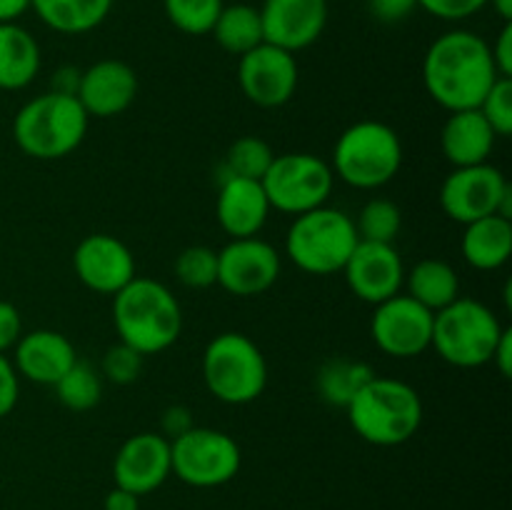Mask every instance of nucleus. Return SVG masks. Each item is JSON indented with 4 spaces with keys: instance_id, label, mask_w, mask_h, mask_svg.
Segmentation results:
<instances>
[{
    "instance_id": "1",
    "label": "nucleus",
    "mask_w": 512,
    "mask_h": 510,
    "mask_svg": "<svg viewBox=\"0 0 512 510\" xmlns=\"http://www.w3.org/2000/svg\"><path fill=\"white\" fill-rule=\"evenodd\" d=\"M498 78L490 43L473 30L438 35L423 58L425 90L448 113L478 108Z\"/></svg>"
},
{
    "instance_id": "2",
    "label": "nucleus",
    "mask_w": 512,
    "mask_h": 510,
    "mask_svg": "<svg viewBox=\"0 0 512 510\" xmlns=\"http://www.w3.org/2000/svg\"><path fill=\"white\" fill-rule=\"evenodd\" d=\"M113 325L120 343L140 355H158L173 348L183 333V308L168 285L135 275L113 295Z\"/></svg>"
},
{
    "instance_id": "3",
    "label": "nucleus",
    "mask_w": 512,
    "mask_h": 510,
    "mask_svg": "<svg viewBox=\"0 0 512 510\" xmlns=\"http://www.w3.org/2000/svg\"><path fill=\"white\" fill-rule=\"evenodd\" d=\"M348 420L355 433L378 448L408 443L423 425V400L405 380L373 375L348 403Z\"/></svg>"
},
{
    "instance_id": "4",
    "label": "nucleus",
    "mask_w": 512,
    "mask_h": 510,
    "mask_svg": "<svg viewBox=\"0 0 512 510\" xmlns=\"http://www.w3.org/2000/svg\"><path fill=\"white\" fill-rule=\"evenodd\" d=\"M88 123L90 115L75 95L48 90L15 113L13 140L28 158L60 160L80 148Z\"/></svg>"
},
{
    "instance_id": "5",
    "label": "nucleus",
    "mask_w": 512,
    "mask_h": 510,
    "mask_svg": "<svg viewBox=\"0 0 512 510\" xmlns=\"http://www.w3.org/2000/svg\"><path fill=\"white\" fill-rule=\"evenodd\" d=\"M403 165V143L383 120H358L338 135L333 148L335 178L358 190L388 185Z\"/></svg>"
},
{
    "instance_id": "6",
    "label": "nucleus",
    "mask_w": 512,
    "mask_h": 510,
    "mask_svg": "<svg viewBox=\"0 0 512 510\" xmlns=\"http://www.w3.org/2000/svg\"><path fill=\"white\" fill-rule=\"evenodd\" d=\"M200 373L208 393L225 405H248L268 388V360L245 333L228 330L205 345Z\"/></svg>"
},
{
    "instance_id": "7",
    "label": "nucleus",
    "mask_w": 512,
    "mask_h": 510,
    "mask_svg": "<svg viewBox=\"0 0 512 510\" xmlns=\"http://www.w3.org/2000/svg\"><path fill=\"white\" fill-rule=\"evenodd\" d=\"M358 240V230L348 213L320 205L295 215L285 235V253L303 273L333 275L345 268Z\"/></svg>"
},
{
    "instance_id": "8",
    "label": "nucleus",
    "mask_w": 512,
    "mask_h": 510,
    "mask_svg": "<svg viewBox=\"0 0 512 510\" xmlns=\"http://www.w3.org/2000/svg\"><path fill=\"white\" fill-rule=\"evenodd\" d=\"M503 330V323L488 305L460 295L433 315L430 348L455 368H480L493 360Z\"/></svg>"
},
{
    "instance_id": "9",
    "label": "nucleus",
    "mask_w": 512,
    "mask_h": 510,
    "mask_svg": "<svg viewBox=\"0 0 512 510\" xmlns=\"http://www.w3.org/2000/svg\"><path fill=\"white\" fill-rule=\"evenodd\" d=\"M270 208L285 215H303L320 208L333 195L335 175L328 160L313 153L275 155L260 180Z\"/></svg>"
},
{
    "instance_id": "10",
    "label": "nucleus",
    "mask_w": 512,
    "mask_h": 510,
    "mask_svg": "<svg viewBox=\"0 0 512 510\" xmlns=\"http://www.w3.org/2000/svg\"><path fill=\"white\" fill-rule=\"evenodd\" d=\"M243 465V453L233 435L193 425L170 440V475L193 488H218L230 483Z\"/></svg>"
},
{
    "instance_id": "11",
    "label": "nucleus",
    "mask_w": 512,
    "mask_h": 510,
    "mask_svg": "<svg viewBox=\"0 0 512 510\" xmlns=\"http://www.w3.org/2000/svg\"><path fill=\"white\" fill-rule=\"evenodd\" d=\"M440 208L460 225L488 215L512 220V185L503 170L490 163L453 168L440 185Z\"/></svg>"
},
{
    "instance_id": "12",
    "label": "nucleus",
    "mask_w": 512,
    "mask_h": 510,
    "mask_svg": "<svg viewBox=\"0 0 512 510\" xmlns=\"http://www.w3.org/2000/svg\"><path fill=\"white\" fill-rule=\"evenodd\" d=\"M433 315L435 313H430L408 293L393 295L375 305L373 320H370L373 343L378 345L380 353L390 355V358H418L425 350H430Z\"/></svg>"
},
{
    "instance_id": "13",
    "label": "nucleus",
    "mask_w": 512,
    "mask_h": 510,
    "mask_svg": "<svg viewBox=\"0 0 512 510\" xmlns=\"http://www.w3.org/2000/svg\"><path fill=\"white\" fill-rule=\"evenodd\" d=\"M283 260L268 243L253 238H233L223 250H218V283L225 293L235 298H255L278 283Z\"/></svg>"
},
{
    "instance_id": "14",
    "label": "nucleus",
    "mask_w": 512,
    "mask_h": 510,
    "mask_svg": "<svg viewBox=\"0 0 512 510\" xmlns=\"http://www.w3.org/2000/svg\"><path fill=\"white\" fill-rule=\"evenodd\" d=\"M298 60L278 45L260 43L238 63V85L245 98L258 108H280L298 90Z\"/></svg>"
},
{
    "instance_id": "15",
    "label": "nucleus",
    "mask_w": 512,
    "mask_h": 510,
    "mask_svg": "<svg viewBox=\"0 0 512 510\" xmlns=\"http://www.w3.org/2000/svg\"><path fill=\"white\" fill-rule=\"evenodd\" d=\"M345 283L355 298L378 305L403 290L405 263L393 243H368L358 240L345 268Z\"/></svg>"
},
{
    "instance_id": "16",
    "label": "nucleus",
    "mask_w": 512,
    "mask_h": 510,
    "mask_svg": "<svg viewBox=\"0 0 512 510\" xmlns=\"http://www.w3.org/2000/svg\"><path fill=\"white\" fill-rule=\"evenodd\" d=\"M73 270L85 288L113 298L135 278L133 250L115 235H85L73 250Z\"/></svg>"
},
{
    "instance_id": "17",
    "label": "nucleus",
    "mask_w": 512,
    "mask_h": 510,
    "mask_svg": "<svg viewBox=\"0 0 512 510\" xmlns=\"http://www.w3.org/2000/svg\"><path fill=\"white\" fill-rule=\"evenodd\" d=\"M258 10L265 43L293 55L318 43L328 25V0H265Z\"/></svg>"
},
{
    "instance_id": "18",
    "label": "nucleus",
    "mask_w": 512,
    "mask_h": 510,
    "mask_svg": "<svg viewBox=\"0 0 512 510\" xmlns=\"http://www.w3.org/2000/svg\"><path fill=\"white\" fill-rule=\"evenodd\" d=\"M170 478V440L160 433L130 435L113 458V480L118 488L140 498L158 490Z\"/></svg>"
},
{
    "instance_id": "19",
    "label": "nucleus",
    "mask_w": 512,
    "mask_h": 510,
    "mask_svg": "<svg viewBox=\"0 0 512 510\" xmlns=\"http://www.w3.org/2000/svg\"><path fill=\"white\" fill-rule=\"evenodd\" d=\"M138 95V75L125 60L105 58L80 73L75 98L90 118H115L123 115Z\"/></svg>"
},
{
    "instance_id": "20",
    "label": "nucleus",
    "mask_w": 512,
    "mask_h": 510,
    "mask_svg": "<svg viewBox=\"0 0 512 510\" xmlns=\"http://www.w3.org/2000/svg\"><path fill=\"white\" fill-rule=\"evenodd\" d=\"M73 343L58 330L38 328L20 335L13 348V368L18 378L38 385H55L75 365Z\"/></svg>"
},
{
    "instance_id": "21",
    "label": "nucleus",
    "mask_w": 512,
    "mask_h": 510,
    "mask_svg": "<svg viewBox=\"0 0 512 510\" xmlns=\"http://www.w3.org/2000/svg\"><path fill=\"white\" fill-rule=\"evenodd\" d=\"M270 210L273 208H270L260 180L235 178V175L223 173L218 200H215V215L230 240L258 235L268 223Z\"/></svg>"
},
{
    "instance_id": "22",
    "label": "nucleus",
    "mask_w": 512,
    "mask_h": 510,
    "mask_svg": "<svg viewBox=\"0 0 512 510\" xmlns=\"http://www.w3.org/2000/svg\"><path fill=\"white\" fill-rule=\"evenodd\" d=\"M495 140H498V135L493 133V128L478 108L455 110L440 130V148H443L445 160L453 168L488 163Z\"/></svg>"
},
{
    "instance_id": "23",
    "label": "nucleus",
    "mask_w": 512,
    "mask_h": 510,
    "mask_svg": "<svg viewBox=\"0 0 512 510\" xmlns=\"http://www.w3.org/2000/svg\"><path fill=\"white\" fill-rule=\"evenodd\" d=\"M460 253L470 268L483 273L503 268L512 255V220L488 215L468 223L460 240Z\"/></svg>"
},
{
    "instance_id": "24",
    "label": "nucleus",
    "mask_w": 512,
    "mask_h": 510,
    "mask_svg": "<svg viewBox=\"0 0 512 510\" xmlns=\"http://www.w3.org/2000/svg\"><path fill=\"white\" fill-rule=\"evenodd\" d=\"M43 55L38 40L18 23L0 25V90H23L38 78Z\"/></svg>"
},
{
    "instance_id": "25",
    "label": "nucleus",
    "mask_w": 512,
    "mask_h": 510,
    "mask_svg": "<svg viewBox=\"0 0 512 510\" xmlns=\"http://www.w3.org/2000/svg\"><path fill=\"white\" fill-rule=\"evenodd\" d=\"M40 23L60 35H83L105 23L113 0H30Z\"/></svg>"
},
{
    "instance_id": "26",
    "label": "nucleus",
    "mask_w": 512,
    "mask_h": 510,
    "mask_svg": "<svg viewBox=\"0 0 512 510\" xmlns=\"http://www.w3.org/2000/svg\"><path fill=\"white\" fill-rule=\"evenodd\" d=\"M405 288L413 300L438 313L445 305L460 298V278L450 263L440 258H425L413 265L410 273H405Z\"/></svg>"
},
{
    "instance_id": "27",
    "label": "nucleus",
    "mask_w": 512,
    "mask_h": 510,
    "mask_svg": "<svg viewBox=\"0 0 512 510\" xmlns=\"http://www.w3.org/2000/svg\"><path fill=\"white\" fill-rule=\"evenodd\" d=\"M375 370L363 360L330 358L315 373V388L328 405L348 408L350 400L373 380Z\"/></svg>"
},
{
    "instance_id": "28",
    "label": "nucleus",
    "mask_w": 512,
    "mask_h": 510,
    "mask_svg": "<svg viewBox=\"0 0 512 510\" xmlns=\"http://www.w3.org/2000/svg\"><path fill=\"white\" fill-rule=\"evenodd\" d=\"M213 38L225 53L230 55H245L253 50L255 45L265 43L263 38V20H260V10L253 5L233 3L223 5L218 20L213 25Z\"/></svg>"
},
{
    "instance_id": "29",
    "label": "nucleus",
    "mask_w": 512,
    "mask_h": 510,
    "mask_svg": "<svg viewBox=\"0 0 512 510\" xmlns=\"http://www.w3.org/2000/svg\"><path fill=\"white\" fill-rule=\"evenodd\" d=\"M53 388L58 393L60 403L68 410H75V413L93 410L103 398V378H100L93 365L83 363V360H75L73 368Z\"/></svg>"
},
{
    "instance_id": "30",
    "label": "nucleus",
    "mask_w": 512,
    "mask_h": 510,
    "mask_svg": "<svg viewBox=\"0 0 512 510\" xmlns=\"http://www.w3.org/2000/svg\"><path fill=\"white\" fill-rule=\"evenodd\" d=\"M360 240L368 243H395L400 228H403V213L398 205L388 198H373L360 208L358 218L353 220Z\"/></svg>"
},
{
    "instance_id": "31",
    "label": "nucleus",
    "mask_w": 512,
    "mask_h": 510,
    "mask_svg": "<svg viewBox=\"0 0 512 510\" xmlns=\"http://www.w3.org/2000/svg\"><path fill=\"white\" fill-rule=\"evenodd\" d=\"M273 158L275 153L268 145V140L258 138V135H243V138H238L230 145L223 173L235 175V178L263 180Z\"/></svg>"
},
{
    "instance_id": "32",
    "label": "nucleus",
    "mask_w": 512,
    "mask_h": 510,
    "mask_svg": "<svg viewBox=\"0 0 512 510\" xmlns=\"http://www.w3.org/2000/svg\"><path fill=\"white\" fill-rule=\"evenodd\" d=\"M223 5V0H163L168 20L185 35H208Z\"/></svg>"
},
{
    "instance_id": "33",
    "label": "nucleus",
    "mask_w": 512,
    "mask_h": 510,
    "mask_svg": "<svg viewBox=\"0 0 512 510\" xmlns=\"http://www.w3.org/2000/svg\"><path fill=\"white\" fill-rule=\"evenodd\" d=\"M175 278L185 288L203 290L218 283V250L208 245H190L175 258Z\"/></svg>"
},
{
    "instance_id": "34",
    "label": "nucleus",
    "mask_w": 512,
    "mask_h": 510,
    "mask_svg": "<svg viewBox=\"0 0 512 510\" xmlns=\"http://www.w3.org/2000/svg\"><path fill=\"white\" fill-rule=\"evenodd\" d=\"M483 118L493 128L498 138H510L512 133V78H498L493 88L485 93L483 103L478 105Z\"/></svg>"
},
{
    "instance_id": "35",
    "label": "nucleus",
    "mask_w": 512,
    "mask_h": 510,
    "mask_svg": "<svg viewBox=\"0 0 512 510\" xmlns=\"http://www.w3.org/2000/svg\"><path fill=\"white\" fill-rule=\"evenodd\" d=\"M103 375L115 385H130L138 380V375L143 373V355L138 350H133L130 345L118 343L113 348L105 350L103 355Z\"/></svg>"
},
{
    "instance_id": "36",
    "label": "nucleus",
    "mask_w": 512,
    "mask_h": 510,
    "mask_svg": "<svg viewBox=\"0 0 512 510\" xmlns=\"http://www.w3.org/2000/svg\"><path fill=\"white\" fill-rule=\"evenodd\" d=\"M488 5V0H418V8L430 13L433 18L458 23L478 15Z\"/></svg>"
},
{
    "instance_id": "37",
    "label": "nucleus",
    "mask_w": 512,
    "mask_h": 510,
    "mask_svg": "<svg viewBox=\"0 0 512 510\" xmlns=\"http://www.w3.org/2000/svg\"><path fill=\"white\" fill-rule=\"evenodd\" d=\"M20 398V378L13 368V360L0 353V418L13 413Z\"/></svg>"
},
{
    "instance_id": "38",
    "label": "nucleus",
    "mask_w": 512,
    "mask_h": 510,
    "mask_svg": "<svg viewBox=\"0 0 512 510\" xmlns=\"http://www.w3.org/2000/svg\"><path fill=\"white\" fill-rule=\"evenodd\" d=\"M23 335V318L8 300H0V353H8Z\"/></svg>"
},
{
    "instance_id": "39",
    "label": "nucleus",
    "mask_w": 512,
    "mask_h": 510,
    "mask_svg": "<svg viewBox=\"0 0 512 510\" xmlns=\"http://www.w3.org/2000/svg\"><path fill=\"white\" fill-rule=\"evenodd\" d=\"M368 8L380 23H400L418 8V0H368Z\"/></svg>"
},
{
    "instance_id": "40",
    "label": "nucleus",
    "mask_w": 512,
    "mask_h": 510,
    "mask_svg": "<svg viewBox=\"0 0 512 510\" xmlns=\"http://www.w3.org/2000/svg\"><path fill=\"white\" fill-rule=\"evenodd\" d=\"M490 55L500 78H512V23H503L498 40L490 45Z\"/></svg>"
},
{
    "instance_id": "41",
    "label": "nucleus",
    "mask_w": 512,
    "mask_h": 510,
    "mask_svg": "<svg viewBox=\"0 0 512 510\" xmlns=\"http://www.w3.org/2000/svg\"><path fill=\"white\" fill-rule=\"evenodd\" d=\"M193 428V413H190L185 405H170V408H165L163 413V420H160V430L168 440H175L178 435L188 433V430Z\"/></svg>"
},
{
    "instance_id": "42",
    "label": "nucleus",
    "mask_w": 512,
    "mask_h": 510,
    "mask_svg": "<svg viewBox=\"0 0 512 510\" xmlns=\"http://www.w3.org/2000/svg\"><path fill=\"white\" fill-rule=\"evenodd\" d=\"M490 363H495V368H498V373L503 375V378H510L512 375V330L510 328H505L503 335H500Z\"/></svg>"
},
{
    "instance_id": "43",
    "label": "nucleus",
    "mask_w": 512,
    "mask_h": 510,
    "mask_svg": "<svg viewBox=\"0 0 512 510\" xmlns=\"http://www.w3.org/2000/svg\"><path fill=\"white\" fill-rule=\"evenodd\" d=\"M80 73H83V70L73 68V65H65V68L55 70V75H53V90H55V93H65V95L78 93Z\"/></svg>"
},
{
    "instance_id": "44",
    "label": "nucleus",
    "mask_w": 512,
    "mask_h": 510,
    "mask_svg": "<svg viewBox=\"0 0 512 510\" xmlns=\"http://www.w3.org/2000/svg\"><path fill=\"white\" fill-rule=\"evenodd\" d=\"M103 510H140V498L135 493H130V490L115 485V488L105 495Z\"/></svg>"
},
{
    "instance_id": "45",
    "label": "nucleus",
    "mask_w": 512,
    "mask_h": 510,
    "mask_svg": "<svg viewBox=\"0 0 512 510\" xmlns=\"http://www.w3.org/2000/svg\"><path fill=\"white\" fill-rule=\"evenodd\" d=\"M30 10V0H0V25L18 23Z\"/></svg>"
},
{
    "instance_id": "46",
    "label": "nucleus",
    "mask_w": 512,
    "mask_h": 510,
    "mask_svg": "<svg viewBox=\"0 0 512 510\" xmlns=\"http://www.w3.org/2000/svg\"><path fill=\"white\" fill-rule=\"evenodd\" d=\"M488 5H493L503 23H512V0H488Z\"/></svg>"
}]
</instances>
